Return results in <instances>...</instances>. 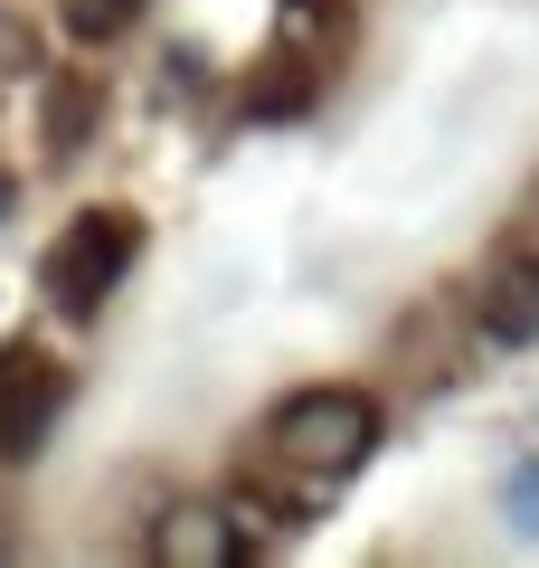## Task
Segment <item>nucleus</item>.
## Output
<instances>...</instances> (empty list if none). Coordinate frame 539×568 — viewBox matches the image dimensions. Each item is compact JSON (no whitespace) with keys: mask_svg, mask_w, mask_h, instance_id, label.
<instances>
[{"mask_svg":"<svg viewBox=\"0 0 539 568\" xmlns=\"http://www.w3.org/2000/svg\"><path fill=\"white\" fill-rule=\"evenodd\" d=\"M142 559L152 568H237L246 559L237 503H171L152 530H142Z\"/></svg>","mask_w":539,"mask_h":568,"instance_id":"20e7f679","label":"nucleus"},{"mask_svg":"<svg viewBox=\"0 0 539 568\" xmlns=\"http://www.w3.org/2000/svg\"><path fill=\"white\" fill-rule=\"evenodd\" d=\"M10 200H20V181H10V171H0V219H10Z\"/></svg>","mask_w":539,"mask_h":568,"instance_id":"9d476101","label":"nucleus"},{"mask_svg":"<svg viewBox=\"0 0 539 568\" xmlns=\"http://www.w3.org/2000/svg\"><path fill=\"white\" fill-rule=\"evenodd\" d=\"M133 256H142V219H123V209H85V219H67V237L48 246L39 284H48V304H58L67 323H95L104 294L133 275Z\"/></svg>","mask_w":539,"mask_h":568,"instance_id":"f03ea898","label":"nucleus"},{"mask_svg":"<svg viewBox=\"0 0 539 568\" xmlns=\"http://www.w3.org/2000/svg\"><path fill=\"white\" fill-rule=\"evenodd\" d=\"M511 511L520 530H539V465H511Z\"/></svg>","mask_w":539,"mask_h":568,"instance_id":"6e6552de","label":"nucleus"},{"mask_svg":"<svg viewBox=\"0 0 539 568\" xmlns=\"http://www.w3.org/2000/svg\"><path fill=\"white\" fill-rule=\"evenodd\" d=\"M0 58H10V67H29V39H20L10 20H0Z\"/></svg>","mask_w":539,"mask_h":568,"instance_id":"1a4fd4ad","label":"nucleus"},{"mask_svg":"<svg viewBox=\"0 0 539 568\" xmlns=\"http://www.w3.org/2000/svg\"><path fill=\"white\" fill-rule=\"evenodd\" d=\"M379 436H388V417H379L369 388H294V398L275 407V455L322 493L350 484V474L379 455Z\"/></svg>","mask_w":539,"mask_h":568,"instance_id":"f257e3e1","label":"nucleus"},{"mask_svg":"<svg viewBox=\"0 0 539 568\" xmlns=\"http://www.w3.org/2000/svg\"><path fill=\"white\" fill-rule=\"evenodd\" d=\"M133 10L142 0H67V39L95 48V39H114V29H133Z\"/></svg>","mask_w":539,"mask_h":568,"instance_id":"0eeeda50","label":"nucleus"},{"mask_svg":"<svg viewBox=\"0 0 539 568\" xmlns=\"http://www.w3.org/2000/svg\"><path fill=\"white\" fill-rule=\"evenodd\" d=\"M58 417H67V369L48 351H10L0 361V465H29L58 436Z\"/></svg>","mask_w":539,"mask_h":568,"instance_id":"7ed1b4c3","label":"nucleus"},{"mask_svg":"<svg viewBox=\"0 0 539 568\" xmlns=\"http://www.w3.org/2000/svg\"><path fill=\"white\" fill-rule=\"evenodd\" d=\"M85 123H95V95H85V85L48 95V152H85Z\"/></svg>","mask_w":539,"mask_h":568,"instance_id":"423d86ee","label":"nucleus"},{"mask_svg":"<svg viewBox=\"0 0 539 568\" xmlns=\"http://www.w3.org/2000/svg\"><path fill=\"white\" fill-rule=\"evenodd\" d=\"M482 332H492V342H539V265H511V275L492 284V294H482Z\"/></svg>","mask_w":539,"mask_h":568,"instance_id":"39448f33","label":"nucleus"}]
</instances>
